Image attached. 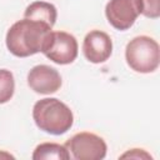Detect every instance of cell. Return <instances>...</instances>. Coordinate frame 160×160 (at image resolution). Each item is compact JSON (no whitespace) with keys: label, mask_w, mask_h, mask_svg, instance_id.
Returning a JSON list of instances; mask_svg holds the SVG:
<instances>
[{"label":"cell","mask_w":160,"mask_h":160,"mask_svg":"<svg viewBox=\"0 0 160 160\" xmlns=\"http://www.w3.org/2000/svg\"><path fill=\"white\" fill-rule=\"evenodd\" d=\"M51 32L46 22L22 19L10 26L6 32V48L18 58H28L40 52Z\"/></svg>","instance_id":"cell-1"},{"label":"cell","mask_w":160,"mask_h":160,"mask_svg":"<svg viewBox=\"0 0 160 160\" xmlns=\"http://www.w3.org/2000/svg\"><path fill=\"white\" fill-rule=\"evenodd\" d=\"M32 118L36 126L51 135H62L74 124L70 108L56 98H45L35 102Z\"/></svg>","instance_id":"cell-2"},{"label":"cell","mask_w":160,"mask_h":160,"mask_svg":"<svg viewBox=\"0 0 160 160\" xmlns=\"http://www.w3.org/2000/svg\"><path fill=\"white\" fill-rule=\"evenodd\" d=\"M125 59L131 70L141 74L152 72L160 62L159 44L148 35L135 36L125 48Z\"/></svg>","instance_id":"cell-3"},{"label":"cell","mask_w":160,"mask_h":160,"mask_svg":"<svg viewBox=\"0 0 160 160\" xmlns=\"http://www.w3.org/2000/svg\"><path fill=\"white\" fill-rule=\"evenodd\" d=\"M65 148L75 160H101L106 156V142L96 134L82 131L72 135Z\"/></svg>","instance_id":"cell-4"},{"label":"cell","mask_w":160,"mask_h":160,"mask_svg":"<svg viewBox=\"0 0 160 160\" xmlns=\"http://www.w3.org/2000/svg\"><path fill=\"white\" fill-rule=\"evenodd\" d=\"M41 52L55 64H71L78 56V41L66 31L51 30Z\"/></svg>","instance_id":"cell-5"},{"label":"cell","mask_w":160,"mask_h":160,"mask_svg":"<svg viewBox=\"0 0 160 160\" xmlns=\"http://www.w3.org/2000/svg\"><path fill=\"white\" fill-rule=\"evenodd\" d=\"M141 11V0H110L105 6L109 24L120 31L130 29Z\"/></svg>","instance_id":"cell-6"},{"label":"cell","mask_w":160,"mask_h":160,"mask_svg":"<svg viewBox=\"0 0 160 160\" xmlns=\"http://www.w3.org/2000/svg\"><path fill=\"white\" fill-rule=\"evenodd\" d=\"M61 82L59 71L49 65H36L28 72V85L38 94H54L60 89Z\"/></svg>","instance_id":"cell-7"},{"label":"cell","mask_w":160,"mask_h":160,"mask_svg":"<svg viewBox=\"0 0 160 160\" xmlns=\"http://www.w3.org/2000/svg\"><path fill=\"white\" fill-rule=\"evenodd\" d=\"M82 52L86 60L92 64L105 62L112 52L111 38L101 30H91L84 39Z\"/></svg>","instance_id":"cell-8"},{"label":"cell","mask_w":160,"mask_h":160,"mask_svg":"<svg viewBox=\"0 0 160 160\" xmlns=\"http://www.w3.org/2000/svg\"><path fill=\"white\" fill-rule=\"evenodd\" d=\"M24 16L26 19L46 22L48 25H50L52 28L55 25V22H56L58 11H56V8L52 4H50V2H46V1H34V2H31L25 9Z\"/></svg>","instance_id":"cell-9"},{"label":"cell","mask_w":160,"mask_h":160,"mask_svg":"<svg viewBox=\"0 0 160 160\" xmlns=\"http://www.w3.org/2000/svg\"><path fill=\"white\" fill-rule=\"evenodd\" d=\"M34 160H69L70 152L65 148V145H60L56 142H42L38 145L32 152Z\"/></svg>","instance_id":"cell-10"},{"label":"cell","mask_w":160,"mask_h":160,"mask_svg":"<svg viewBox=\"0 0 160 160\" xmlns=\"http://www.w3.org/2000/svg\"><path fill=\"white\" fill-rule=\"evenodd\" d=\"M15 90V80L14 75L10 70L0 69V104L8 102Z\"/></svg>","instance_id":"cell-11"},{"label":"cell","mask_w":160,"mask_h":160,"mask_svg":"<svg viewBox=\"0 0 160 160\" xmlns=\"http://www.w3.org/2000/svg\"><path fill=\"white\" fill-rule=\"evenodd\" d=\"M141 14L150 19H158L160 16V0H141Z\"/></svg>","instance_id":"cell-12"},{"label":"cell","mask_w":160,"mask_h":160,"mask_svg":"<svg viewBox=\"0 0 160 160\" xmlns=\"http://www.w3.org/2000/svg\"><path fill=\"white\" fill-rule=\"evenodd\" d=\"M120 158L121 159H125V158H130V159H148V160L152 159L151 155L149 152H146L145 150H142V149H131V150L124 152Z\"/></svg>","instance_id":"cell-13"}]
</instances>
